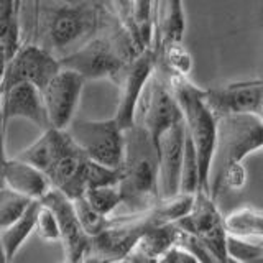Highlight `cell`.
Segmentation results:
<instances>
[{
    "mask_svg": "<svg viewBox=\"0 0 263 263\" xmlns=\"http://www.w3.org/2000/svg\"><path fill=\"white\" fill-rule=\"evenodd\" d=\"M110 20L107 2H22V45H35L60 60L105 30Z\"/></svg>",
    "mask_w": 263,
    "mask_h": 263,
    "instance_id": "1",
    "label": "cell"
},
{
    "mask_svg": "<svg viewBox=\"0 0 263 263\" xmlns=\"http://www.w3.org/2000/svg\"><path fill=\"white\" fill-rule=\"evenodd\" d=\"M120 173L119 189L125 216L145 214L160 202L158 153L148 132L138 123L123 132Z\"/></svg>",
    "mask_w": 263,
    "mask_h": 263,
    "instance_id": "2",
    "label": "cell"
},
{
    "mask_svg": "<svg viewBox=\"0 0 263 263\" xmlns=\"http://www.w3.org/2000/svg\"><path fill=\"white\" fill-rule=\"evenodd\" d=\"M164 74H166L171 92L183 115L186 134L191 138L196 150L197 168H199V191L197 193L211 194V168L214 152H216L219 119L205 104L202 87L196 86L189 78H181L166 71Z\"/></svg>",
    "mask_w": 263,
    "mask_h": 263,
    "instance_id": "3",
    "label": "cell"
},
{
    "mask_svg": "<svg viewBox=\"0 0 263 263\" xmlns=\"http://www.w3.org/2000/svg\"><path fill=\"white\" fill-rule=\"evenodd\" d=\"M140 54L142 51L119 27L112 15L110 25L105 30L89 38L84 45L60 58L58 61H60L61 69L78 72L86 81L110 79L114 82L123 69V66L134 61Z\"/></svg>",
    "mask_w": 263,
    "mask_h": 263,
    "instance_id": "4",
    "label": "cell"
},
{
    "mask_svg": "<svg viewBox=\"0 0 263 263\" xmlns=\"http://www.w3.org/2000/svg\"><path fill=\"white\" fill-rule=\"evenodd\" d=\"M263 148V122L255 115H227L217 122V142L211 168L214 199L226 173L245 168V158Z\"/></svg>",
    "mask_w": 263,
    "mask_h": 263,
    "instance_id": "5",
    "label": "cell"
},
{
    "mask_svg": "<svg viewBox=\"0 0 263 263\" xmlns=\"http://www.w3.org/2000/svg\"><path fill=\"white\" fill-rule=\"evenodd\" d=\"M158 224L148 211L138 216L114 217V224L102 234L90 238L84 263H125L137 250L142 237Z\"/></svg>",
    "mask_w": 263,
    "mask_h": 263,
    "instance_id": "6",
    "label": "cell"
},
{
    "mask_svg": "<svg viewBox=\"0 0 263 263\" xmlns=\"http://www.w3.org/2000/svg\"><path fill=\"white\" fill-rule=\"evenodd\" d=\"M72 143L90 161L117 170L123 160V130L115 119H78L66 128Z\"/></svg>",
    "mask_w": 263,
    "mask_h": 263,
    "instance_id": "7",
    "label": "cell"
},
{
    "mask_svg": "<svg viewBox=\"0 0 263 263\" xmlns=\"http://www.w3.org/2000/svg\"><path fill=\"white\" fill-rule=\"evenodd\" d=\"M179 122H183L179 105L171 92L166 74L156 63V69L152 74L138 102L135 123L142 125L148 132L156 148L158 140L164 132Z\"/></svg>",
    "mask_w": 263,
    "mask_h": 263,
    "instance_id": "8",
    "label": "cell"
},
{
    "mask_svg": "<svg viewBox=\"0 0 263 263\" xmlns=\"http://www.w3.org/2000/svg\"><path fill=\"white\" fill-rule=\"evenodd\" d=\"M183 234L193 237L208 250L217 263H227V232L224 227V214L211 194L196 193L191 212L176 222Z\"/></svg>",
    "mask_w": 263,
    "mask_h": 263,
    "instance_id": "9",
    "label": "cell"
},
{
    "mask_svg": "<svg viewBox=\"0 0 263 263\" xmlns=\"http://www.w3.org/2000/svg\"><path fill=\"white\" fill-rule=\"evenodd\" d=\"M60 69V61L53 54L35 45H22L5 66L0 92L4 96L7 90L18 84H31L41 92Z\"/></svg>",
    "mask_w": 263,
    "mask_h": 263,
    "instance_id": "10",
    "label": "cell"
},
{
    "mask_svg": "<svg viewBox=\"0 0 263 263\" xmlns=\"http://www.w3.org/2000/svg\"><path fill=\"white\" fill-rule=\"evenodd\" d=\"M155 69L156 54L153 49H150L123 66L117 79L114 81L119 87V104L114 119L123 132L135 125L138 102Z\"/></svg>",
    "mask_w": 263,
    "mask_h": 263,
    "instance_id": "11",
    "label": "cell"
},
{
    "mask_svg": "<svg viewBox=\"0 0 263 263\" xmlns=\"http://www.w3.org/2000/svg\"><path fill=\"white\" fill-rule=\"evenodd\" d=\"M204 99L217 119L227 115H255L260 119L263 105V79L238 81L204 89Z\"/></svg>",
    "mask_w": 263,
    "mask_h": 263,
    "instance_id": "12",
    "label": "cell"
},
{
    "mask_svg": "<svg viewBox=\"0 0 263 263\" xmlns=\"http://www.w3.org/2000/svg\"><path fill=\"white\" fill-rule=\"evenodd\" d=\"M84 84L86 79L69 69H60L48 82V86L41 90V96L49 127L56 130H66L69 127L76 115Z\"/></svg>",
    "mask_w": 263,
    "mask_h": 263,
    "instance_id": "13",
    "label": "cell"
},
{
    "mask_svg": "<svg viewBox=\"0 0 263 263\" xmlns=\"http://www.w3.org/2000/svg\"><path fill=\"white\" fill-rule=\"evenodd\" d=\"M186 128L184 122L176 123L161 135L156 145L158 153V184L160 199H171L179 193L181 187V168L184 158Z\"/></svg>",
    "mask_w": 263,
    "mask_h": 263,
    "instance_id": "14",
    "label": "cell"
},
{
    "mask_svg": "<svg viewBox=\"0 0 263 263\" xmlns=\"http://www.w3.org/2000/svg\"><path fill=\"white\" fill-rule=\"evenodd\" d=\"M40 202L51 211L56 217L61 234V243L64 247V257L84 258L89 250L90 238L82 232L72 201H69L63 193L51 189Z\"/></svg>",
    "mask_w": 263,
    "mask_h": 263,
    "instance_id": "15",
    "label": "cell"
},
{
    "mask_svg": "<svg viewBox=\"0 0 263 263\" xmlns=\"http://www.w3.org/2000/svg\"><path fill=\"white\" fill-rule=\"evenodd\" d=\"M4 125L7 128L8 120L12 119H27L35 123L41 130L51 128L48 122L46 109L43 104V96L31 84H18L7 90L2 99V109H0Z\"/></svg>",
    "mask_w": 263,
    "mask_h": 263,
    "instance_id": "16",
    "label": "cell"
},
{
    "mask_svg": "<svg viewBox=\"0 0 263 263\" xmlns=\"http://www.w3.org/2000/svg\"><path fill=\"white\" fill-rule=\"evenodd\" d=\"M76 146L72 143L69 135L66 134V130H56V128H48L35 143H31L25 150H22L15 156L16 160L25 161L40 170L41 173H48V170L66 155L69 150Z\"/></svg>",
    "mask_w": 263,
    "mask_h": 263,
    "instance_id": "17",
    "label": "cell"
},
{
    "mask_svg": "<svg viewBox=\"0 0 263 263\" xmlns=\"http://www.w3.org/2000/svg\"><path fill=\"white\" fill-rule=\"evenodd\" d=\"M186 31L184 5L179 0L155 2V35L153 51L158 54L171 45L183 43Z\"/></svg>",
    "mask_w": 263,
    "mask_h": 263,
    "instance_id": "18",
    "label": "cell"
},
{
    "mask_svg": "<svg viewBox=\"0 0 263 263\" xmlns=\"http://www.w3.org/2000/svg\"><path fill=\"white\" fill-rule=\"evenodd\" d=\"M2 187L10 189L30 201H41L53 189L45 173L16 158L8 160Z\"/></svg>",
    "mask_w": 263,
    "mask_h": 263,
    "instance_id": "19",
    "label": "cell"
},
{
    "mask_svg": "<svg viewBox=\"0 0 263 263\" xmlns=\"http://www.w3.org/2000/svg\"><path fill=\"white\" fill-rule=\"evenodd\" d=\"M120 178H122L120 168L117 170L105 168L102 164L90 161L86 156L79 164V170L74 175V178L60 193H63L69 201H76L84 196L87 189L102 187V186H119Z\"/></svg>",
    "mask_w": 263,
    "mask_h": 263,
    "instance_id": "20",
    "label": "cell"
},
{
    "mask_svg": "<svg viewBox=\"0 0 263 263\" xmlns=\"http://www.w3.org/2000/svg\"><path fill=\"white\" fill-rule=\"evenodd\" d=\"M224 227L229 237L263 240V209L250 205L234 209L224 216Z\"/></svg>",
    "mask_w": 263,
    "mask_h": 263,
    "instance_id": "21",
    "label": "cell"
},
{
    "mask_svg": "<svg viewBox=\"0 0 263 263\" xmlns=\"http://www.w3.org/2000/svg\"><path fill=\"white\" fill-rule=\"evenodd\" d=\"M40 201H33L30 208L23 216L4 230H0V245L7 255L8 263H12L15 255L18 253L22 245L27 242V238L35 232V224H36V214L40 211Z\"/></svg>",
    "mask_w": 263,
    "mask_h": 263,
    "instance_id": "22",
    "label": "cell"
},
{
    "mask_svg": "<svg viewBox=\"0 0 263 263\" xmlns=\"http://www.w3.org/2000/svg\"><path fill=\"white\" fill-rule=\"evenodd\" d=\"M22 2L0 0V48H4L7 63L22 48Z\"/></svg>",
    "mask_w": 263,
    "mask_h": 263,
    "instance_id": "23",
    "label": "cell"
},
{
    "mask_svg": "<svg viewBox=\"0 0 263 263\" xmlns=\"http://www.w3.org/2000/svg\"><path fill=\"white\" fill-rule=\"evenodd\" d=\"M179 237L181 230L176 227V224L155 226L142 237L134 253H138L150 260H158L171 247L179 243Z\"/></svg>",
    "mask_w": 263,
    "mask_h": 263,
    "instance_id": "24",
    "label": "cell"
},
{
    "mask_svg": "<svg viewBox=\"0 0 263 263\" xmlns=\"http://www.w3.org/2000/svg\"><path fill=\"white\" fill-rule=\"evenodd\" d=\"M156 61L161 69L181 78H189L193 71V56L183 43L171 45L156 54Z\"/></svg>",
    "mask_w": 263,
    "mask_h": 263,
    "instance_id": "25",
    "label": "cell"
},
{
    "mask_svg": "<svg viewBox=\"0 0 263 263\" xmlns=\"http://www.w3.org/2000/svg\"><path fill=\"white\" fill-rule=\"evenodd\" d=\"M90 208L104 217H112V214L122 205V194L119 186H102L87 189L82 196Z\"/></svg>",
    "mask_w": 263,
    "mask_h": 263,
    "instance_id": "26",
    "label": "cell"
},
{
    "mask_svg": "<svg viewBox=\"0 0 263 263\" xmlns=\"http://www.w3.org/2000/svg\"><path fill=\"white\" fill-rule=\"evenodd\" d=\"M33 201L16 194L7 187H0V230L10 227L18 220Z\"/></svg>",
    "mask_w": 263,
    "mask_h": 263,
    "instance_id": "27",
    "label": "cell"
},
{
    "mask_svg": "<svg viewBox=\"0 0 263 263\" xmlns=\"http://www.w3.org/2000/svg\"><path fill=\"white\" fill-rule=\"evenodd\" d=\"M72 205H74V211H76L82 232L89 238L97 237L99 234H102L104 230H107L114 224V217H104L101 214H97L82 197L72 201Z\"/></svg>",
    "mask_w": 263,
    "mask_h": 263,
    "instance_id": "28",
    "label": "cell"
},
{
    "mask_svg": "<svg viewBox=\"0 0 263 263\" xmlns=\"http://www.w3.org/2000/svg\"><path fill=\"white\" fill-rule=\"evenodd\" d=\"M199 191V168H197V158L196 150L189 135L186 134L184 142V158H183V168H181V194L194 196Z\"/></svg>",
    "mask_w": 263,
    "mask_h": 263,
    "instance_id": "29",
    "label": "cell"
},
{
    "mask_svg": "<svg viewBox=\"0 0 263 263\" xmlns=\"http://www.w3.org/2000/svg\"><path fill=\"white\" fill-rule=\"evenodd\" d=\"M227 255L238 263H263V240L227 237Z\"/></svg>",
    "mask_w": 263,
    "mask_h": 263,
    "instance_id": "30",
    "label": "cell"
},
{
    "mask_svg": "<svg viewBox=\"0 0 263 263\" xmlns=\"http://www.w3.org/2000/svg\"><path fill=\"white\" fill-rule=\"evenodd\" d=\"M35 232L38 234V237L43 238L45 242H61V234H60V227H58L56 217L43 204L40 205V211L36 214Z\"/></svg>",
    "mask_w": 263,
    "mask_h": 263,
    "instance_id": "31",
    "label": "cell"
},
{
    "mask_svg": "<svg viewBox=\"0 0 263 263\" xmlns=\"http://www.w3.org/2000/svg\"><path fill=\"white\" fill-rule=\"evenodd\" d=\"M179 243L183 245V247H186V249L191 250V252L196 255V257H197V260H199L201 263H217V261H216V258H214L212 255H211L208 250H205L199 242H196L193 237H189V235H186V234L181 232Z\"/></svg>",
    "mask_w": 263,
    "mask_h": 263,
    "instance_id": "32",
    "label": "cell"
},
{
    "mask_svg": "<svg viewBox=\"0 0 263 263\" xmlns=\"http://www.w3.org/2000/svg\"><path fill=\"white\" fill-rule=\"evenodd\" d=\"M8 156L5 152V125L2 120V115H0V187H2V181H4V173L8 164Z\"/></svg>",
    "mask_w": 263,
    "mask_h": 263,
    "instance_id": "33",
    "label": "cell"
},
{
    "mask_svg": "<svg viewBox=\"0 0 263 263\" xmlns=\"http://www.w3.org/2000/svg\"><path fill=\"white\" fill-rule=\"evenodd\" d=\"M5 66H7V56H5L4 48H0V82H2V79H4Z\"/></svg>",
    "mask_w": 263,
    "mask_h": 263,
    "instance_id": "34",
    "label": "cell"
},
{
    "mask_svg": "<svg viewBox=\"0 0 263 263\" xmlns=\"http://www.w3.org/2000/svg\"><path fill=\"white\" fill-rule=\"evenodd\" d=\"M63 263H84V258H66L64 257Z\"/></svg>",
    "mask_w": 263,
    "mask_h": 263,
    "instance_id": "35",
    "label": "cell"
},
{
    "mask_svg": "<svg viewBox=\"0 0 263 263\" xmlns=\"http://www.w3.org/2000/svg\"><path fill=\"white\" fill-rule=\"evenodd\" d=\"M0 263H8L7 255H5V252H4V249H2V245H0Z\"/></svg>",
    "mask_w": 263,
    "mask_h": 263,
    "instance_id": "36",
    "label": "cell"
},
{
    "mask_svg": "<svg viewBox=\"0 0 263 263\" xmlns=\"http://www.w3.org/2000/svg\"><path fill=\"white\" fill-rule=\"evenodd\" d=\"M260 120L263 122V105H261V112H260Z\"/></svg>",
    "mask_w": 263,
    "mask_h": 263,
    "instance_id": "37",
    "label": "cell"
},
{
    "mask_svg": "<svg viewBox=\"0 0 263 263\" xmlns=\"http://www.w3.org/2000/svg\"><path fill=\"white\" fill-rule=\"evenodd\" d=\"M227 263H238V261H235V260H232V258H229V260H227Z\"/></svg>",
    "mask_w": 263,
    "mask_h": 263,
    "instance_id": "38",
    "label": "cell"
}]
</instances>
